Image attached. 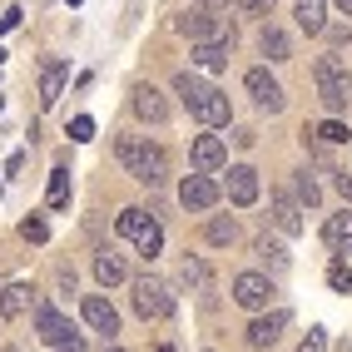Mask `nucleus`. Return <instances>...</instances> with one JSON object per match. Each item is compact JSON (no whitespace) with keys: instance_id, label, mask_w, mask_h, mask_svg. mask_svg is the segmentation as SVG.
Returning a JSON list of instances; mask_svg holds the SVG:
<instances>
[{"instance_id":"f257e3e1","label":"nucleus","mask_w":352,"mask_h":352,"mask_svg":"<svg viewBox=\"0 0 352 352\" xmlns=\"http://www.w3.org/2000/svg\"><path fill=\"white\" fill-rule=\"evenodd\" d=\"M114 154H120L124 174L139 179V184H149V189H159L164 174H169V159H164V149L149 144V139H120V144H114Z\"/></svg>"},{"instance_id":"f03ea898","label":"nucleus","mask_w":352,"mask_h":352,"mask_svg":"<svg viewBox=\"0 0 352 352\" xmlns=\"http://www.w3.org/2000/svg\"><path fill=\"white\" fill-rule=\"evenodd\" d=\"M313 80H318L322 104L333 109V114H342V109H347V100H352V75H347V65H342L338 55H322V60L313 65Z\"/></svg>"},{"instance_id":"7ed1b4c3","label":"nucleus","mask_w":352,"mask_h":352,"mask_svg":"<svg viewBox=\"0 0 352 352\" xmlns=\"http://www.w3.org/2000/svg\"><path fill=\"white\" fill-rule=\"evenodd\" d=\"M114 228H120V239H129L144 258H159V253H164V228H159V219L144 214V208H124Z\"/></svg>"},{"instance_id":"20e7f679","label":"nucleus","mask_w":352,"mask_h":352,"mask_svg":"<svg viewBox=\"0 0 352 352\" xmlns=\"http://www.w3.org/2000/svg\"><path fill=\"white\" fill-rule=\"evenodd\" d=\"M35 327H40V338L50 342L55 352H85V338L69 327V318H60L50 308V302H40V308H35Z\"/></svg>"},{"instance_id":"39448f33","label":"nucleus","mask_w":352,"mask_h":352,"mask_svg":"<svg viewBox=\"0 0 352 352\" xmlns=\"http://www.w3.org/2000/svg\"><path fill=\"white\" fill-rule=\"evenodd\" d=\"M134 308L139 318H169L174 313V293L159 278H134Z\"/></svg>"},{"instance_id":"423d86ee","label":"nucleus","mask_w":352,"mask_h":352,"mask_svg":"<svg viewBox=\"0 0 352 352\" xmlns=\"http://www.w3.org/2000/svg\"><path fill=\"white\" fill-rule=\"evenodd\" d=\"M233 302L248 308V313H263L268 302H273V278H263V273H239V278H233Z\"/></svg>"},{"instance_id":"0eeeda50","label":"nucleus","mask_w":352,"mask_h":352,"mask_svg":"<svg viewBox=\"0 0 352 352\" xmlns=\"http://www.w3.org/2000/svg\"><path fill=\"white\" fill-rule=\"evenodd\" d=\"M243 85H248L253 104H258V109H268V114H278V109L288 104V100H283V85H278V80L268 75V69H248V75H243Z\"/></svg>"},{"instance_id":"6e6552de","label":"nucleus","mask_w":352,"mask_h":352,"mask_svg":"<svg viewBox=\"0 0 352 352\" xmlns=\"http://www.w3.org/2000/svg\"><path fill=\"white\" fill-rule=\"evenodd\" d=\"M179 204H184V208H199V214H204V208L219 204V184L199 169V174H189V179L179 184Z\"/></svg>"},{"instance_id":"1a4fd4ad","label":"nucleus","mask_w":352,"mask_h":352,"mask_svg":"<svg viewBox=\"0 0 352 352\" xmlns=\"http://www.w3.org/2000/svg\"><path fill=\"white\" fill-rule=\"evenodd\" d=\"M223 194H228V204L248 208V204L258 199V169H248V164H233L228 179H223Z\"/></svg>"},{"instance_id":"9d476101","label":"nucleus","mask_w":352,"mask_h":352,"mask_svg":"<svg viewBox=\"0 0 352 352\" xmlns=\"http://www.w3.org/2000/svg\"><path fill=\"white\" fill-rule=\"evenodd\" d=\"M288 322H293V313H288V308H273L268 318H253V322H248V347H273V342H278V333H283Z\"/></svg>"},{"instance_id":"9b49d317","label":"nucleus","mask_w":352,"mask_h":352,"mask_svg":"<svg viewBox=\"0 0 352 352\" xmlns=\"http://www.w3.org/2000/svg\"><path fill=\"white\" fill-rule=\"evenodd\" d=\"M189 114H194L199 124H208V129H223V124L233 120V109H228V95H223V89H208V95H204Z\"/></svg>"},{"instance_id":"f8f14e48","label":"nucleus","mask_w":352,"mask_h":352,"mask_svg":"<svg viewBox=\"0 0 352 352\" xmlns=\"http://www.w3.org/2000/svg\"><path fill=\"white\" fill-rule=\"evenodd\" d=\"M228 164V144L219 134H199L194 139V169H204V174H214V169H223Z\"/></svg>"},{"instance_id":"ddd939ff","label":"nucleus","mask_w":352,"mask_h":352,"mask_svg":"<svg viewBox=\"0 0 352 352\" xmlns=\"http://www.w3.org/2000/svg\"><path fill=\"white\" fill-rule=\"evenodd\" d=\"M179 35H189V40H228V45H233V35L219 25L214 15H204V10H194V15H179Z\"/></svg>"},{"instance_id":"4468645a","label":"nucleus","mask_w":352,"mask_h":352,"mask_svg":"<svg viewBox=\"0 0 352 352\" xmlns=\"http://www.w3.org/2000/svg\"><path fill=\"white\" fill-rule=\"evenodd\" d=\"M134 114L144 124H164V120H169V104H164V95H159L154 85H139L134 89Z\"/></svg>"},{"instance_id":"2eb2a0df","label":"nucleus","mask_w":352,"mask_h":352,"mask_svg":"<svg viewBox=\"0 0 352 352\" xmlns=\"http://www.w3.org/2000/svg\"><path fill=\"white\" fill-rule=\"evenodd\" d=\"M80 313H85V322L95 327V333H109V338L120 333V313H114V302H104V298H85Z\"/></svg>"},{"instance_id":"dca6fc26","label":"nucleus","mask_w":352,"mask_h":352,"mask_svg":"<svg viewBox=\"0 0 352 352\" xmlns=\"http://www.w3.org/2000/svg\"><path fill=\"white\" fill-rule=\"evenodd\" d=\"M65 80H69V65H65V60H50V65H45V75H40V104H45V109L60 104Z\"/></svg>"},{"instance_id":"f3484780","label":"nucleus","mask_w":352,"mask_h":352,"mask_svg":"<svg viewBox=\"0 0 352 352\" xmlns=\"http://www.w3.org/2000/svg\"><path fill=\"white\" fill-rule=\"evenodd\" d=\"M194 65L208 69V75L228 69V40H194Z\"/></svg>"},{"instance_id":"a211bd4d","label":"nucleus","mask_w":352,"mask_h":352,"mask_svg":"<svg viewBox=\"0 0 352 352\" xmlns=\"http://www.w3.org/2000/svg\"><path fill=\"white\" fill-rule=\"evenodd\" d=\"M258 50H263L273 65H283V60H293V40L278 25H263V30H258Z\"/></svg>"},{"instance_id":"6ab92c4d","label":"nucleus","mask_w":352,"mask_h":352,"mask_svg":"<svg viewBox=\"0 0 352 352\" xmlns=\"http://www.w3.org/2000/svg\"><path fill=\"white\" fill-rule=\"evenodd\" d=\"M273 223H278V233H288V239L302 233V214H298V204L288 194H273Z\"/></svg>"},{"instance_id":"aec40b11","label":"nucleus","mask_w":352,"mask_h":352,"mask_svg":"<svg viewBox=\"0 0 352 352\" xmlns=\"http://www.w3.org/2000/svg\"><path fill=\"white\" fill-rule=\"evenodd\" d=\"M293 15H298V25L308 30V35H322L327 30V0H298Z\"/></svg>"},{"instance_id":"412c9836","label":"nucleus","mask_w":352,"mask_h":352,"mask_svg":"<svg viewBox=\"0 0 352 352\" xmlns=\"http://www.w3.org/2000/svg\"><path fill=\"white\" fill-rule=\"evenodd\" d=\"M322 239H327V248L352 253V214H333V219L322 223Z\"/></svg>"},{"instance_id":"4be33fe9","label":"nucleus","mask_w":352,"mask_h":352,"mask_svg":"<svg viewBox=\"0 0 352 352\" xmlns=\"http://www.w3.org/2000/svg\"><path fill=\"white\" fill-rule=\"evenodd\" d=\"M35 302V293H30V283H10L6 293H0V318H20Z\"/></svg>"},{"instance_id":"5701e85b","label":"nucleus","mask_w":352,"mask_h":352,"mask_svg":"<svg viewBox=\"0 0 352 352\" xmlns=\"http://www.w3.org/2000/svg\"><path fill=\"white\" fill-rule=\"evenodd\" d=\"M45 204H50V208H69V169H65V164H55V169H50V189H45Z\"/></svg>"},{"instance_id":"b1692460","label":"nucleus","mask_w":352,"mask_h":352,"mask_svg":"<svg viewBox=\"0 0 352 352\" xmlns=\"http://www.w3.org/2000/svg\"><path fill=\"white\" fill-rule=\"evenodd\" d=\"M95 278H100L104 288H120V283H124L129 273H124V263H120V258H114V253H100V258H95Z\"/></svg>"},{"instance_id":"393cba45","label":"nucleus","mask_w":352,"mask_h":352,"mask_svg":"<svg viewBox=\"0 0 352 352\" xmlns=\"http://www.w3.org/2000/svg\"><path fill=\"white\" fill-rule=\"evenodd\" d=\"M302 139H318V144H347V124L327 120V124H318V129H302Z\"/></svg>"},{"instance_id":"a878e982","label":"nucleus","mask_w":352,"mask_h":352,"mask_svg":"<svg viewBox=\"0 0 352 352\" xmlns=\"http://www.w3.org/2000/svg\"><path fill=\"white\" fill-rule=\"evenodd\" d=\"M253 248H258V258H263V263H273L278 273L288 268V253H283V243H278V239H268V233H263V239H258Z\"/></svg>"},{"instance_id":"bb28decb","label":"nucleus","mask_w":352,"mask_h":352,"mask_svg":"<svg viewBox=\"0 0 352 352\" xmlns=\"http://www.w3.org/2000/svg\"><path fill=\"white\" fill-rule=\"evenodd\" d=\"M233 239H239V223L233 219H208V243L214 248H228Z\"/></svg>"},{"instance_id":"cd10ccee","label":"nucleus","mask_w":352,"mask_h":352,"mask_svg":"<svg viewBox=\"0 0 352 352\" xmlns=\"http://www.w3.org/2000/svg\"><path fill=\"white\" fill-rule=\"evenodd\" d=\"M327 288H333V293H352V263L338 258V263L327 268Z\"/></svg>"},{"instance_id":"c85d7f7f","label":"nucleus","mask_w":352,"mask_h":352,"mask_svg":"<svg viewBox=\"0 0 352 352\" xmlns=\"http://www.w3.org/2000/svg\"><path fill=\"white\" fill-rule=\"evenodd\" d=\"M179 278H184L189 288H208V268L194 263V258H184V263H179Z\"/></svg>"},{"instance_id":"c756f323","label":"nucleus","mask_w":352,"mask_h":352,"mask_svg":"<svg viewBox=\"0 0 352 352\" xmlns=\"http://www.w3.org/2000/svg\"><path fill=\"white\" fill-rule=\"evenodd\" d=\"M20 239H25V243H50V223H45V219H25V223H20Z\"/></svg>"},{"instance_id":"7c9ffc66","label":"nucleus","mask_w":352,"mask_h":352,"mask_svg":"<svg viewBox=\"0 0 352 352\" xmlns=\"http://www.w3.org/2000/svg\"><path fill=\"white\" fill-rule=\"evenodd\" d=\"M298 199L308 204V208H318V199H322V194H318V179H313L308 169H298Z\"/></svg>"},{"instance_id":"2f4dec72","label":"nucleus","mask_w":352,"mask_h":352,"mask_svg":"<svg viewBox=\"0 0 352 352\" xmlns=\"http://www.w3.org/2000/svg\"><path fill=\"white\" fill-rule=\"evenodd\" d=\"M69 139H75V144H89V139H95V120H89V114H75V120H69Z\"/></svg>"},{"instance_id":"473e14b6","label":"nucleus","mask_w":352,"mask_h":352,"mask_svg":"<svg viewBox=\"0 0 352 352\" xmlns=\"http://www.w3.org/2000/svg\"><path fill=\"white\" fill-rule=\"evenodd\" d=\"M298 352H327V333H322V327H313V333L302 338V347H298Z\"/></svg>"},{"instance_id":"72a5a7b5","label":"nucleus","mask_w":352,"mask_h":352,"mask_svg":"<svg viewBox=\"0 0 352 352\" xmlns=\"http://www.w3.org/2000/svg\"><path fill=\"white\" fill-rule=\"evenodd\" d=\"M239 10H248V15H268L273 0H239Z\"/></svg>"},{"instance_id":"f704fd0d","label":"nucleus","mask_w":352,"mask_h":352,"mask_svg":"<svg viewBox=\"0 0 352 352\" xmlns=\"http://www.w3.org/2000/svg\"><path fill=\"white\" fill-rule=\"evenodd\" d=\"M333 184H338V194H342V199H347V204H352V174H338V179H333Z\"/></svg>"},{"instance_id":"c9c22d12","label":"nucleus","mask_w":352,"mask_h":352,"mask_svg":"<svg viewBox=\"0 0 352 352\" xmlns=\"http://www.w3.org/2000/svg\"><path fill=\"white\" fill-rule=\"evenodd\" d=\"M20 169H25V149H15L10 164H6V174H20Z\"/></svg>"},{"instance_id":"e433bc0d","label":"nucleus","mask_w":352,"mask_h":352,"mask_svg":"<svg viewBox=\"0 0 352 352\" xmlns=\"http://www.w3.org/2000/svg\"><path fill=\"white\" fill-rule=\"evenodd\" d=\"M15 25H20V10H6V15H0V35L15 30Z\"/></svg>"},{"instance_id":"4c0bfd02","label":"nucleus","mask_w":352,"mask_h":352,"mask_svg":"<svg viewBox=\"0 0 352 352\" xmlns=\"http://www.w3.org/2000/svg\"><path fill=\"white\" fill-rule=\"evenodd\" d=\"M327 40H333V45H347L352 35H347V25H333V30H327Z\"/></svg>"},{"instance_id":"58836bf2","label":"nucleus","mask_w":352,"mask_h":352,"mask_svg":"<svg viewBox=\"0 0 352 352\" xmlns=\"http://www.w3.org/2000/svg\"><path fill=\"white\" fill-rule=\"evenodd\" d=\"M199 6H204V10H219V6H228V0H199Z\"/></svg>"},{"instance_id":"ea45409f","label":"nucleus","mask_w":352,"mask_h":352,"mask_svg":"<svg viewBox=\"0 0 352 352\" xmlns=\"http://www.w3.org/2000/svg\"><path fill=\"white\" fill-rule=\"evenodd\" d=\"M338 10H342V15H352V0H338Z\"/></svg>"},{"instance_id":"a19ab883","label":"nucleus","mask_w":352,"mask_h":352,"mask_svg":"<svg viewBox=\"0 0 352 352\" xmlns=\"http://www.w3.org/2000/svg\"><path fill=\"white\" fill-rule=\"evenodd\" d=\"M104 352H124V347H104Z\"/></svg>"},{"instance_id":"79ce46f5","label":"nucleus","mask_w":352,"mask_h":352,"mask_svg":"<svg viewBox=\"0 0 352 352\" xmlns=\"http://www.w3.org/2000/svg\"><path fill=\"white\" fill-rule=\"evenodd\" d=\"M69 6H85V0H69Z\"/></svg>"},{"instance_id":"37998d69","label":"nucleus","mask_w":352,"mask_h":352,"mask_svg":"<svg viewBox=\"0 0 352 352\" xmlns=\"http://www.w3.org/2000/svg\"><path fill=\"white\" fill-rule=\"evenodd\" d=\"M0 194H6V179H0Z\"/></svg>"},{"instance_id":"c03bdc74","label":"nucleus","mask_w":352,"mask_h":352,"mask_svg":"<svg viewBox=\"0 0 352 352\" xmlns=\"http://www.w3.org/2000/svg\"><path fill=\"white\" fill-rule=\"evenodd\" d=\"M0 65H6V50H0Z\"/></svg>"},{"instance_id":"a18cd8bd","label":"nucleus","mask_w":352,"mask_h":352,"mask_svg":"<svg viewBox=\"0 0 352 352\" xmlns=\"http://www.w3.org/2000/svg\"><path fill=\"white\" fill-rule=\"evenodd\" d=\"M159 352H174V347H159Z\"/></svg>"}]
</instances>
